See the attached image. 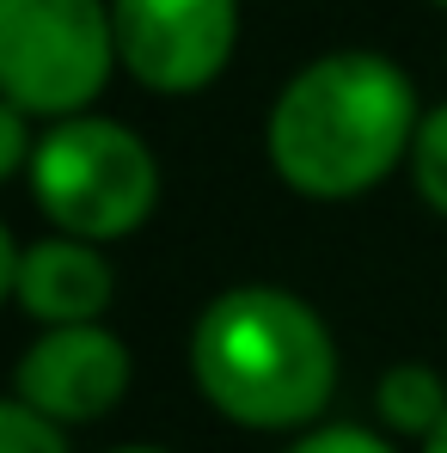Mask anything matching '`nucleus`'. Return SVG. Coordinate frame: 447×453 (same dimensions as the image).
<instances>
[{
    "instance_id": "obj_3",
    "label": "nucleus",
    "mask_w": 447,
    "mask_h": 453,
    "mask_svg": "<svg viewBox=\"0 0 447 453\" xmlns=\"http://www.w3.org/2000/svg\"><path fill=\"white\" fill-rule=\"evenodd\" d=\"M25 203L43 233H68L86 245H123L159 215V153L153 142L111 117L86 111L68 123H43V142L31 153V172L19 178Z\"/></svg>"
},
{
    "instance_id": "obj_6",
    "label": "nucleus",
    "mask_w": 447,
    "mask_h": 453,
    "mask_svg": "<svg viewBox=\"0 0 447 453\" xmlns=\"http://www.w3.org/2000/svg\"><path fill=\"white\" fill-rule=\"evenodd\" d=\"M129 386H135V349L104 319V325L31 331V343L12 362L6 398L31 404L37 417H50V423H62L74 435V429H92V423L117 417Z\"/></svg>"
},
{
    "instance_id": "obj_12",
    "label": "nucleus",
    "mask_w": 447,
    "mask_h": 453,
    "mask_svg": "<svg viewBox=\"0 0 447 453\" xmlns=\"http://www.w3.org/2000/svg\"><path fill=\"white\" fill-rule=\"evenodd\" d=\"M37 142H43V123H37L31 111H19V104L0 98V184H19V178L31 172Z\"/></svg>"
},
{
    "instance_id": "obj_7",
    "label": "nucleus",
    "mask_w": 447,
    "mask_h": 453,
    "mask_svg": "<svg viewBox=\"0 0 447 453\" xmlns=\"http://www.w3.org/2000/svg\"><path fill=\"white\" fill-rule=\"evenodd\" d=\"M0 282L6 301L19 306V319H31V331H62V325H104L117 301V264L104 245H86L68 233H6L0 251Z\"/></svg>"
},
{
    "instance_id": "obj_11",
    "label": "nucleus",
    "mask_w": 447,
    "mask_h": 453,
    "mask_svg": "<svg viewBox=\"0 0 447 453\" xmlns=\"http://www.w3.org/2000/svg\"><path fill=\"white\" fill-rule=\"evenodd\" d=\"M276 453H405L392 435H380L374 423H350V417H331L319 429H306L295 441H282Z\"/></svg>"
},
{
    "instance_id": "obj_13",
    "label": "nucleus",
    "mask_w": 447,
    "mask_h": 453,
    "mask_svg": "<svg viewBox=\"0 0 447 453\" xmlns=\"http://www.w3.org/2000/svg\"><path fill=\"white\" fill-rule=\"evenodd\" d=\"M98 453H178V448H166V441H117V448H98Z\"/></svg>"
},
{
    "instance_id": "obj_5",
    "label": "nucleus",
    "mask_w": 447,
    "mask_h": 453,
    "mask_svg": "<svg viewBox=\"0 0 447 453\" xmlns=\"http://www.w3.org/2000/svg\"><path fill=\"white\" fill-rule=\"evenodd\" d=\"M123 74L153 98H197L233 68L245 6L239 0H111Z\"/></svg>"
},
{
    "instance_id": "obj_10",
    "label": "nucleus",
    "mask_w": 447,
    "mask_h": 453,
    "mask_svg": "<svg viewBox=\"0 0 447 453\" xmlns=\"http://www.w3.org/2000/svg\"><path fill=\"white\" fill-rule=\"evenodd\" d=\"M0 453H74V435L19 398H0Z\"/></svg>"
},
{
    "instance_id": "obj_9",
    "label": "nucleus",
    "mask_w": 447,
    "mask_h": 453,
    "mask_svg": "<svg viewBox=\"0 0 447 453\" xmlns=\"http://www.w3.org/2000/svg\"><path fill=\"white\" fill-rule=\"evenodd\" d=\"M405 178H411L417 203H423L435 221H447V98L423 111L417 142H411V165H405Z\"/></svg>"
},
{
    "instance_id": "obj_2",
    "label": "nucleus",
    "mask_w": 447,
    "mask_h": 453,
    "mask_svg": "<svg viewBox=\"0 0 447 453\" xmlns=\"http://www.w3.org/2000/svg\"><path fill=\"white\" fill-rule=\"evenodd\" d=\"M184 368L197 398L245 435L295 441L331 423L343 349L319 306L289 282H233L190 319Z\"/></svg>"
},
{
    "instance_id": "obj_14",
    "label": "nucleus",
    "mask_w": 447,
    "mask_h": 453,
    "mask_svg": "<svg viewBox=\"0 0 447 453\" xmlns=\"http://www.w3.org/2000/svg\"><path fill=\"white\" fill-rule=\"evenodd\" d=\"M417 453H447V423H442V429H435V435H429V441H423Z\"/></svg>"
},
{
    "instance_id": "obj_4",
    "label": "nucleus",
    "mask_w": 447,
    "mask_h": 453,
    "mask_svg": "<svg viewBox=\"0 0 447 453\" xmlns=\"http://www.w3.org/2000/svg\"><path fill=\"white\" fill-rule=\"evenodd\" d=\"M123 74L111 0H0V98L37 123L98 111Z\"/></svg>"
},
{
    "instance_id": "obj_15",
    "label": "nucleus",
    "mask_w": 447,
    "mask_h": 453,
    "mask_svg": "<svg viewBox=\"0 0 447 453\" xmlns=\"http://www.w3.org/2000/svg\"><path fill=\"white\" fill-rule=\"evenodd\" d=\"M429 6H435V12H447V0H429Z\"/></svg>"
},
{
    "instance_id": "obj_8",
    "label": "nucleus",
    "mask_w": 447,
    "mask_h": 453,
    "mask_svg": "<svg viewBox=\"0 0 447 453\" xmlns=\"http://www.w3.org/2000/svg\"><path fill=\"white\" fill-rule=\"evenodd\" d=\"M380 435H392L398 448H423L435 429L447 423V374L423 356H405L392 368H380L374 380V417H368Z\"/></svg>"
},
{
    "instance_id": "obj_1",
    "label": "nucleus",
    "mask_w": 447,
    "mask_h": 453,
    "mask_svg": "<svg viewBox=\"0 0 447 453\" xmlns=\"http://www.w3.org/2000/svg\"><path fill=\"white\" fill-rule=\"evenodd\" d=\"M423 111L411 68L386 50H319L276 86L264 111V159L300 203H362L411 165Z\"/></svg>"
}]
</instances>
